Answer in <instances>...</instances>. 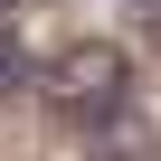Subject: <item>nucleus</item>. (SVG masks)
Masks as SVG:
<instances>
[{
  "label": "nucleus",
  "mask_w": 161,
  "mask_h": 161,
  "mask_svg": "<svg viewBox=\"0 0 161 161\" xmlns=\"http://www.w3.org/2000/svg\"><path fill=\"white\" fill-rule=\"evenodd\" d=\"M0 29H19V0H0Z\"/></svg>",
  "instance_id": "20e7f679"
},
{
  "label": "nucleus",
  "mask_w": 161,
  "mask_h": 161,
  "mask_svg": "<svg viewBox=\"0 0 161 161\" xmlns=\"http://www.w3.org/2000/svg\"><path fill=\"white\" fill-rule=\"evenodd\" d=\"M38 86V57L19 47V29H0V95H29Z\"/></svg>",
  "instance_id": "7ed1b4c3"
},
{
  "label": "nucleus",
  "mask_w": 161,
  "mask_h": 161,
  "mask_svg": "<svg viewBox=\"0 0 161 161\" xmlns=\"http://www.w3.org/2000/svg\"><path fill=\"white\" fill-rule=\"evenodd\" d=\"M38 95H47V114H66V123H95L104 104H123V95H133L123 47H104V38H86V47H57V57L38 66Z\"/></svg>",
  "instance_id": "f257e3e1"
},
{
  "label": "nucleus",
  "mask_w": 161,
  "mask_h": 161,
  "mask_svg": "<svg viewBox=\"0 0 161 161\" xmlns=\"http://www.w3.org/2000/svg\"><path fill=\"white\" fill-rule=\"evenodd\" d=\"M142 10H161V0H142Z\"/></svg>",
  "instance_id": "39448f33"
},
{
  "label": "nucleus",
  "mask_w": 161,
  "mask_h": 161,
  "mask_svg": "<svg viewBox=\"0 0 161 161\" xmlns=\"http://www.w3.org/2000/svg\"><path fill=\"white\" fill-rule=\"evenodd\" d=\"M76 133H86V152H104V161H152L161 152V133H152V114L123 95V104H104L95 123H76Z\"/></svg>",
  "instance_id": "f03ea898"
}]
</instances>
